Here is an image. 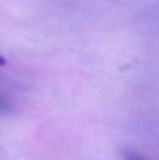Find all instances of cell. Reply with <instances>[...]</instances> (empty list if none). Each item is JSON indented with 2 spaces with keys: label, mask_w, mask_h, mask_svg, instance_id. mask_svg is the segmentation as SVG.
I'll list each match as a JSON object with an SVG mask.
<instances>
[{
  "label": "cell",
  "mask_w": 159,
  "mask_h": 160,
  "mask_svg": "<svg viewBox=\"0 0 159 160\" xmlns=\"http://www.w3.org/2000/svg\"><path fill=\"white\" fill-rule=\"evenodd\" d=\"M5 64H6L5 58H3V56H0V65H5Z\"/></svg>",
  "instance_id": "cell-3"
},
{
  "label": "cell",
  "mask_w": 159,
  "mask_h": 160,
  "mask_svg": "<svg viewBox=\"0 0 159 160\" xmlns=\"http://www.w3.org/2000/svg\"><path fill=\"white\" fill-rule=\"evenodd\" d=\"M122 157H123V160H148L145 156H142L140 152L133 151V149H125Z\"/></svg>",
  "instance_id": "cell-1"
},
{
  "label": "cell",
  "mask_w": 159,
  "mask_h": 160,
  "mask_svg": "<svg viewBox=\"0 0 159 160\" xmlns=\"http://www.w3.org/2000/svg\"><path fill=\"white\" fill-rule=\"evenodd\" d=\"M9 110H11V106L8 104V101L0 97V113H8Z\"/></svg>",
  "instance_id": "cell-2"
}]
</instances>
